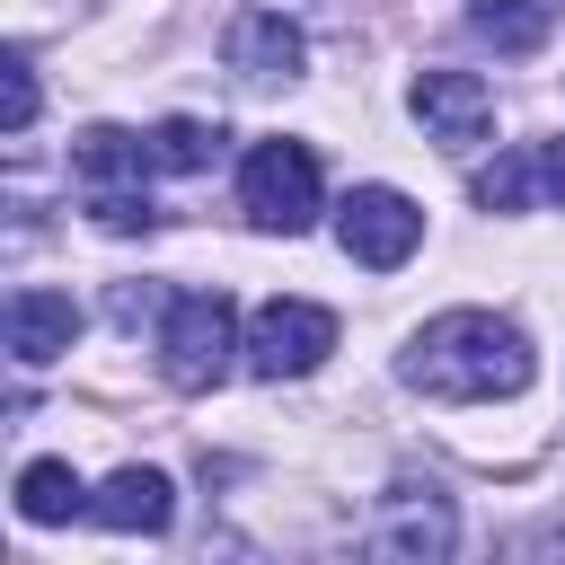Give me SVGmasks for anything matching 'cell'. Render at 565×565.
Listing matches in <instances>:
<instances>
[{
  "mask_svg": "<svg viewBox=\"0 0 565 565\" xmlns=\"http://www.w3.org/2000/svg\"><path fill=\"white\" fill-rule=\"evenodd\" d=\"M212 150H221V124H203V115H168V124L150 132V159H159L168 177H194V168H212Z\"/></svg>",
  "mask_w": 565,
  "mask_h": 565,
  "instance_id": "obj_14",
  "label": "cell"
},
{
  "mask_svg": "<svg viewBox=\"0 0 565 565\" xmlns=\"http://www.w3.org/2000/svg\"><path fill=\"white\" fill-rule=\"evenodd\" d=\"M459 547V521H450V494L433 486H388L380 521H371V556H406V565H433Z\"/></svg>",
  "mask_w": 565,
  "mask_h": 565,
  "instance_id": "obj_7",
  "label": "cell"
},
{
  "mask_svg": "<svg viewBox=\"0 0 565 565\" xmlns=\"http://www.w3.org/2000/svg\"><path fill=\"white\" fill-rule=\"evenodd\" d=\"M468 194H477L486 212H521V194H530V159H521V150H503L494 168H477V177H468Z\"/></svg>",
  "mask_w": 565,
  "mask_h": 565,
  "instance_id": "obj_15",
  "label": "cell"
},
{
  "mask_svg": "<svg viewBox=\"0 0 565 565\" xmlns=\"http://www.w3.org/2000/svg\"><path fill=\"white\" fill-rule=\"evenodd\" d=\"M238 203H247L256 230L300 238L318 221V159H309V141H256L238 159Z\"/></svg>",
  "mask_w": 565,
  "mask_h": 565,
  "instance_id": "obj_4",
  "label": "cell"
},
{
  "mask_svg": "<svg viewBox=\"0 0 565 565\" xmlns=\"http://www.w3.org/2000/svg\"><path fill=\"white\" fill-rule=\"evenodd\" d=\"M150 141L141 132H115V124H88L79 141H71V177H79V203H88V221L97 230H115V238H132V230H150Z\"/></svg>",
  "mask_w": 565,
  "mask_h": 565,
  "instance_id": "obj_2",
  "label": "cell"
},
{
  "mask_svg": "<svg viewBox=\"0 0 565 565\" xmlns=\"http://www.w3.org/2000/svg\"><path fill=\"white\" fill-rule=\"evenodd\" d=\"M300 62H309V44H300V26H291L282 9H247V18L230 26V71H238V79L274 88V79H300Z\"/></svg>",
  "mask_w": 565,
  "mask_h": 565,
  "instance_id": "obj_9",
  "label": "cell"
},
{
  "mask_svg": "<svg viewBox=\"0 0 565 565\" xmlns=\"http://www.w3.org/2000/svg\"><path fill=\"white\" fill-rule=\"evenodd\" d=\"M415 124H424L433 141L468 150V141L494 132V88H486L477 71H424V79H415Z\"/></svg>",
  "mask_w": 565,
  "mask_h": 565,
  "instance_id": "obj_8",
  "label": "cell"
},
{
  "mask_svg": "<svg viewBox=\"0 0 565 565\" xmlns=\"http://www.w3.org/2000/svg\"><path fill=\"white\" fill-rule=\"evenodd\" d=\"M335 353V318L318 300H265L247 318V371L256 380H309Z\"/></svg>",
  "mask_w": 565,
  "mask_h": 565,
  "instance_id": "obj_5",
  "label": "cell"
},
{
  "mask_svg": "<svg viewBox=\"0 0 565 565\" xmlns=\"http://www.w3.org/2000/svg\"><path fill=\"white\" fill-rule=\"evenodd\" d=\"M0 124H9V132H26V124H35V62H26V53H9V62H0Z\"/></svg>",
  "mask_w": 565,
  "mask_h": 565,
  "instance_id": "obj_16",
  "label": "cell"
},
{
  "mask_svg": "<svg viewBox=\"0 0 565 565\" xmlns=\"http://www.w3.org/2000/svg\"><path fill=\"white\" fill-rule=\"evenodd\" d=\"M539 371L530 335L494 309H441L415 344H406V388L441 397V406H486V397H521Z\"/></svg>",
  "mask_w": 565,
  "mask_h": 565,
  "instance_id": "obj_1",
  "label": "cell"
},
{
  "mask_svg": "<svg viewBox=\"0 0 565 565\" xmlns=\"http://www.w3.org/2000/svg\"><path fill=\"white\" fill-rule=\"evenodd\" d=\"M88 521H97V530H124V539H132V530L159 539V530L177 521V494H168L159 468H115V477L88 494Z\"/></svg>",
  "mask_w": 565,
  "mask_h": 565,
  "instance_id": "obj_10",
  "label": "cell"
},
{
  "mask_svg": "<svg viewBox=\"0 0 565 565\" xmlns=\"http://www.w3.org/2000/svg\"><path fill=\"white\" fill-rule=\"evenodd\" d=\"M71 512H88L79 468H71V459H26V468H18V521L53 530V521H71Z\"/></svg>",
  "mask_w": 565,
  "mask_h": 565,
  "instance_id": "obj_12",
  "label": "cell"
},
{
  "mask_svg": "<svg viewBox=\"0 0 565 565\" xmlns=\"http://www.w3.org/2000/svg\"><path fill=\"white\" fill-rule=\"evenodd\" d=\"M539 177H547V194L565 203V141H547V159H539Z\"/></svg>",
  "mask_w": 565,
  "mask_h": 565,
  "instance_id": "obj_17",
  "label": "cell"
},
{
  "mask_svg": "<svg viewBox=\"0 0 565 565\" xmlns=\"http://www.w3.org/2000/svg\"><path fill=\"white\" fill-rule=\"evenodd\" d=\"M230 353H247L230 300L221 291H177L168 318H159V371H168V388H185V397L221 388L230 380Z\"/></svg>",
  "mask_w": 565,
  "mask_h": 565,
  "instance_id": "obj_3",
  "label": "cell"
},
{
  "mask_svg": "<svg viewBox=\"0 0 565 565\" xmlns=\"http://www.w3.org/2000/svg\"><path fill=\"white\" fill-rule=\"evenodd\" d=\"M335 238H344V256H353V265L397 274V265L415 256V238H424V212H415L397 185H353V194L335 203Z\"/></svg>",
  "mask_w": 565,
  "mask_h": 565,
  "instance_id": "obj_6",
  "label": "cell"
},
{
  "mask_svg": "<svg viewBox=\"0 0 565 565\" xmlns=\"http://www.w3.org/2000/svg\"><path fill=\"white\" fill-rule=\"evenodd\" d=\"M71 335H79L71 291H18V300H9V353H18V371L62 362V353H71Z\"/></svg>",
  "mask_w": 565,
  "mask_h": 565,
  "instance_id": "obj_11",
  "label": "cell"
},
{
  "mask_svg": "<svg viewBox=\"0 0 565 565\" xmlns=\"http://www.w3.org/2000/svg\"><path fill=\"white\" fill-rule=\"evenodd\" d=\"M468 35L494 44V53H539L547 44V9L539 0H477L468 9Z\"/></svg>",
  "mask_w": 565,
  "mask_h": 565,
  "instance_id": "obj_13",
  "label": "cell"
}]
</instances>
